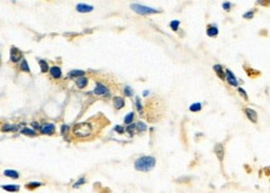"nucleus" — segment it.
Masks as SVG:
<instances>
[{"mask_svg":"<svg viewBox=\"0 0 270 193\" xmlns=\"http://www.w3.org/2000/svg\"><path fill=\"white\" fill-rule=\"evenodd\" d=\"M225 79H226V81H228L231 86H238V80H237V77H235V75H234L230 70H226V75H225Z\"/></svg>","mask_w":270,"mask_h":193,"instance_id":"8","label":"nucleus"},{"mask_svg":"<svg viewBox=\"0 0 270 193\" xmlns=\"http://www.w3.org/2000/svg\"><path fill=\"white\" fill-rule=\"evenodd\" d=\"M39 186H40V183H38V182H31V183L26 184V188H29V189H34V188L39 187Z\"/></svg>","mask_w":270,"mask_h":193,"instance_id":"27","label":"nucleus"},{"mask_svg":"<svg viewBox=\"0 0 270 193\" xmlns=\"http://www.w3.org/2000/svg\"><path fill=\"white\" fill-rule=\"evenodd\" d=\"M124 94H125V96H133V90H131V87H129V86H126V87L124 89Z\"/></svg>","mask_w":270,"mask_h":193,"instance_id":"26","label":"nucleus"},{"mask_svg":"<svg viewBox=\"0 0 270 193\" xmlns=\"http://www.w3.org/2000/svg\"><path fill=\"white\" fill-rule=\"evenodd\" d=\"M238 92H239V94H240V95L243 96V97H244V100H245V101H248V95H247V92L244 91V89L239 87V89H238Z\"/></svg>","mask_w":270,"mask_h":193,"instance_id":"25","label":"nucleus"},{"mask_svg":"<svg viewBox=\"0 0 270 193\" xmlns=\"http://www.w3.org/2000/svg\"><path fill=\"white\" fill-rule=\"evenodd\" d=\"M21 132L24 133V135H28V136H35V135H36L35 130L28 128V127H25V128H23V130H21Z\"/></svg>","mask_w":270,"mask_h":193,"instance_id":"20","label":"nucleus"},{"mask_svg":"<svg viewBox=\"0 0 270 193\" xmlns=\"http://www.w3.org/2000/svg\"><path fill=\"white\" fill-rule=\"evenodd\" d=\"M130 8L134 10L135 13L138 14H141V15H148V14H155V13H159V10L156 9H153V8H149V6H145V5H141V4H131Z\"/></svg>","mask_w":270,"mask_h":193,"instance_id":"3","label":"nucleus"},{"mask_svg":"<svg viewBox=\"0 0 270 193\" xmlns=\"http://www.w3.org/2000/svg\"><path fill=\"white\" fill-rule=\"evenodd\" d=\"M243 16H244L245 19H253V16H254V11H251V10H250V11L245 13V14H244V15H243Z\"/></svg>","mask_w":270,"mask_h":193,"instance_id":"30","label":"nucleus"},{"mask_svg":"<svg viewBox=\"0 0 270 193\" xmlns=\"http://www.w3.org/2000/svg\"><path fill=\"white\" fill-rule=\"evenodd\" d=\"M61 128H63V133H64L66 130H69V127H68V126H63V127H61Z\"/></svg>","mask_w":270,"mask_h":193,"instance_id":"35","label":"nucleus"},{"mask_svg":"<svg viewBox=\"0 0 270 193\" xmlns=\"http://www.w3.org/2000/svg\"><path fill=\"white\" fill-rule=\"evenodd\" d=\"M179 25H180L179 20H173V21L170 23V27H172V30H174V31H176V30L179 29Z\"/></svg>","mask_w":270,"mask_h":193,"instance_id":"23","label":"nucleus"},{"mask_svg":"<svg viewBox=\"0 0 270 193\" xmlns=\"http://www.w3.org/2000/svg\"><path fill=\"white\" fill-rule=\"evenodd\" d=\"M83 183H85V178H81V180H80L79 182H76V183L74 184V187L76 188V187H79V186H81V184H83Z\"/></svg>","mask_w":270,"mask_h":193,"instance_id":"31","label":"nucleus"},{"mask_svg":"<svg viewBox=\"0 0 270 193\" xmlns=\"http://www.w3.org/2000/svg\"><path fill=\"white\" fill-rule=\"evenodd\" d=\"M136 106H138V110H139V111H141V110H143L141 103H140V100H139V98H136Z\"/></svg>","mask_w":270,"mask_h":193,"instance_id":"34","label":"nucleus"},{"mask_svg":"<svg viewBox=\"0 0 270 193\" xmlns=\"http://www.w3.org/2000/svg\"><path fill=\"white\" fill-rule=\"evenodd\" d=\"M215 153H216V157L218 158H219V160L221 161V160H223V158H224V146H223V144H216V146H215Z\"/></svg>","mask_w":270,"mask_h":193,"instance_id":"10","label":"nucleus"},{"mask_svg":"<svg viewBox=\"0 0 270 193\" xmlns=\"http://www.w3.org/2000/svg\"><path fill=\"white\" fill-rule=\"evenodd\" d=\"M4 176H6V177H11V178H18L19 173L16 171H13V170H5L4 171Z\"/></svg>","mask_w":270,"mask_h":193,"instance_id":"16","label":"nucleus"},{"mask_svg":"<svg viewBox=\"0 0 270 193\" xmlns=\"http://www.w3.org/2000/svg\"><path fill=\"white\" fill-rule=\"evenodd\" d=\"M68 76H69V77L76 76V79L81 77V76H84V71H81V70H73V71H70L69 74H68Z\"/></svg>","mask_w":270,"mask_h":193,"instance_id":"17","label":"nucleus"},{"mask_svg":"<svg viewBox=\"0 0 270 193\" xmlns=\"http://www.w3.org/2000/svg\"><path fill=\"white\" fill-rule=\"evenodd\" d=\"M39 64H40V67H42V71L43 72H46L49 70V66H48V63L44 60H39Z\"/></svg>","mask_w":270,"mask_h":193,"instance_id":"24","label":"nucleus"},{"mask_svg":"<svg viewBox=\"0 0 270 193\" xmlns=\"http://www.w3.org/2000/svg\"><path fill=\"white\" fill-rule=\"evenodd\" d=\"M86 85H88V79H86V77L81 76V77H78V79H76V86H78L79 89H84Z\"/></svg>","mask_w":270,"mask_h":193,"instance_id":"13","label":"nucleus"},{"mask_svg":"<svg viewBox=\"0 0 270 193\" xmlns=\"http://www.w3.org/2000/svg\"><path fill=\"white\" fill-rule=\"evenodd\" d=\"M113 103H114V107L117 110L124 107V100H123L121 97H115L114 101H113Z\"/></svg>","mask_w":270,"mask_h":193,"instance_id":"15","label":"nucleus"},{"mask_svg":"<svg viewBox=\"0 0 270 193\" xmlns=\"http://www.w3.org/2000/svg\"><path fill=\"white\" fill-rule=\"evenodd\" d=\"M155 158L151 156H143L138 158L134 163L135 170L138 171H143V172H148L150 170H153L154 166H155Z\"/></svg>","mask_w":270,"mask_h":193,"instance_id":"1","label":"nucleus"},{"mask_svg":"<svg viewBox=\"0 0 270 193\" xmlns=\"http://www.w3.org/2000/svg\"><path fill=\"white\" fill-rule=\"evenodd\" d=\"M223 8H224L225 10H229V9L231 8V4H230V3H224V4H223Z\"/></svg>","mask_w":270,"mask_h":193,"instance_id":"32","label":"nucleus"},{"mask_svg":"<svg viewBox=\"0 0 270 193\" xmlns=\"http://www.w3.org/2000/svg\"><path fill=\"white\" fill-rule=\"evenodd\" d=\"M214 71L216 72V75H218V77L221 79V80H224L225 76H224V72H223V67H221V65H214Z\"/></svg>","mask_w":270,"mask_h":193,"instance_id":"14","label":"nucleus"},{"mask_svg":"<svg viewBox=\"0 0 270 193\" xmlns=\"http://www.w3.org/2000/svg\"><path fill=\"white\" fill-rule=\"evenodd\" d=\"M50 75L53 76L54 79H59L61 76V70H60V67H58V66H54V67H51L50 69Z\"/></svg>","mask_w":270,"mask_h":193,"instance_id":"11","label":"nucleus"},{"mask_svg":"<svg viewBox=\"0 0 270 193\" xmlns=\"http://www.w3.org/2000/svg\"><path fill=\"white\" fill-rule=\"evenodd\" d=\"M190 111H193V112H198V111H200L201 110V103L199 102H196V103H193V105L189 107Z\"/></svg>","mask_w":270,"mask_h":193,"instance_id":"21","label":"nucleus"},{"mask_svg":"<svg viewBox=\"0 0 270 193\" xmlns=\"http://www.w3.org/2000/svg\"><path fill=\"white\" fill-rule=\"evenodd\" d=\"M94 94L95 95H100V96H108L109 95V90H108V87L105 85L98 82L96 87H95V90H94Z\"/></svg>","mask_w":270,"mask_h":193,"instance_id":"4","label":"nucleus"},{"mask_svg":"<svg viewBox=\"0 0 270 193\" xmlns=\"http://www.w3.org/2000/svg\"><path fill=\"white\" fill-rule=\"evenodd\" d=\"M3 189H5V191L8 192H16L19 191V186H14V184H9V186H1Z\"/></svg>","mask_w":270,"mask_h":193,"instance_id":"18","label":"nucleus"},{"mask_svg":"<svg viewBox=\"0 0 270 193\" xmlns=\"http://www.w3.org/2000/svg\"><path fill=\"white\" fill-rule=\"evenodd\" d=\"M20 69H21L23 71H26V72H29L30 71V69H29V65L28 63H26V60H21V64H20Z\"/></svg>","mask_w":270,"mask_h":193,"instance_id":"22","label":"nucleus"},{"mask_svg":"<svg viewBox=\"0 0 270 193\" xmlns=\"http://www.w3.org/2000/svg\"><path fill=\"white\" fill-rule=\"evenodd\" d=\"M218 33H219V30H218V27L215 26V25H213V26H208V30H206L208 36L214 37V36H216V35H218Z\"/></svg>","mask_w":270,"mask_h":193,"instance_id":"12","label":"nucleus"},{"mask_svg":"<svg viewBox=\"0 0 270 193\" xmlns=\"http://www.w3.org/2000/svg\"><path fill=\"white\" fill-rule=\"evenodd\" d=\"M54 131H55V126L51 125V123H46V125H43L40 127V132L44 135H51V133H54Z\"/></svg>","mask_w":270,"mask_h":193,"instance_id":"5","label":"nucleus"},{"mask_svg":"<svg viewBox=\"0 0 270 193\" xmlns=\"http://www.w3.org/2000/svg\"><path fill=\"white\" fill-rule=\"evenodd\" d=\"M244 111H245V115L248 116V118L250 120L251 122H254V123H255L256 121H258V113H256L253 108L247 107V108H244Z\"/></svg>","mask_w":270,"mask_h":193,"instance_id":"7","label":"nucleus"},{"mask_svg":"<svg viewBox=\"0 0 270 193\" xmlns=\"http://www.w3.org/2000/svg\"><path fill=\"white\" fill-rule=\"evenodd\" d=\"M94 8L91 5H86V4H78L76 5V10L79 13H89V11H91Z\"/></svg>","mask_w":270,"mask_h":193,"instance_id":"9","label":"nucleus"},{"mask_svg":"<svg viewBox=\"0 0 270 193\" xmlns=\"http://www.w3.org/2000/svg\"><path fill=\"white\" fill-rule=\"evenodd\" d=\"M93 131H94V126L91 122H81V123H78V125L74 126L73 132L76 137L85 138V137L91 136Z\"/></svg>","mask_w":270,"mask_h":193,"instance_id":"2","label":"nucleus"},{"mask_svg":"<svg viewBox=\"0 0 270 193\" xmlns=\"http://www.w3.org/2000/svg\"><path fill=\"white\" fill-rule=\"evenodd\" d=\"M16 126H10V125H5L3 127V131H15Z\"/></svg>","mask_w":270,"mask_h":193,"instance_id":"29","label":"nucleus"},{"mask_svg":"<svg viewBox=\"0 0 270 193\" xmlns=\"http://www.w3.org/2000/svg\"><path fill=\"white\" fill-rule=\"evenodd\" d=\"M10 59H11L13 63H18L20 59H21V53L14 46L11 47V51H10Z\"/></svg>","mask_w":270,"mask_h":193,"instance_id":"6","label":"nucleus"},{"mask_svg":"<svg viewBox=\"0 0 270 193\" xmlns=\"http://www.w3.org/2000/svg\"><path fill=\"white\" fill-rule=\"evenodd\" d=\"M136 128H138L139 131H145L146 130V125H145V123H143V122H138Z\"/></svg>","mask_w":270,"mask_h":193,"instance_id":"28","label":"nucleus"},{"mask_svg":"<svg viewBox=\"0 0 270 193\" xmlns=\"http://www.w3.org/2000/svg\"><path fill=\"white\" fill-rule=\"evenodd\" d=\"M115 131L119 132V133H123V132H124V128H123L121 126H117V127H115Z\"/></svg>","mask_w":270,"mask_h":193,"instance_id":"33","label":"nucleus"},{"mask_svg":"<svg viewBox=\"0 0 270 193\" xmlns=\"http://www.w3.org/2000/svg\"><path fill=\"white\" fill-rule=\"evenodd\" d=\"M133 120H134V113H133V112H129L128 115L125 116V118H124V122L126 123V125H130V123L133 122Z\"/></svg>","mask_w":270,"mask_h":193,"instance_id":"19","label":"nucleus"},{"mask_svg":"<svg viewBox=\"0 0 270 193\" xmlns=\"http://www.w3.org/2000/svg\"><path fill=\"white\" fill-rule=\"evenodd\" d=\"M143 95H144V96H148V95H149V91H144V94H143Z\"/></svg>","mask_w":270,"mask_h":193,"instance_id":"36","label":"nucleus"}]
</instances>
